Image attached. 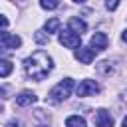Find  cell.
Segmentation results:
<instances>
[{
  "instance_id": "cell-20",
  "label": "cell",
  "mask_w": 127,
  "mask_h": 127,
  "mask_svg": "<svg viewBox=\"0 0 127 127\" xmlns=\"http://www.w3.org/2000/svg\"><path fill=\"white\" fill-rule=\"evenodd\" d=\"M121 38H123V42H127V30H125V32L121 34Z\"/></svg>"
},
{
  "instance_id": "cell-17",
  "label": "cell",
  "mask_w": 127,
  "mask_h": 127,
  "mask_svg": "<svg viewBox=\"0 0 127 127\" xmlns=\"http://www.w3.org/2000/svg\"><path fill=\"white\" fill-rule=\"evenodd\" d=\"M119 6V0H105V8L107 10H117Z\"/></svg>"
},
{
  "instance_id": "cell-10",
  "label": "cell",
  "mask_w": 127,
  "mask_h": 127,
  "mask_svg": "<svg viewBox=\"0 0 127 127\" xmlns=\"http://www.w3.org/2000/svg\"><path fill=\"white\" fill-rule=\"evenodd\" d=\"M67 26H69L71 32H75V34H79V36H81L83 32H87V24H85L83 20H79V18H69Z\"/></svg>"
},
{
  "instance_id": "cell-3",
  "label": "cell",
  "mask_w": 127,
  "mask_h": 127,
  "mask_svg": "<svg viewBox=\"0 0 127 127\" xmlns=\"http://www.w3.org/2000/svg\"><path fill=\"white\" fill-rule=\"evenodd\" d=\"M60 44L64 48H79L81 38H79V34H75L71 30H65V32H60Z\"/></svg>"
},
{
  "instance_id": "cell-8",
  "label": "cell",
  "mask_w": 127,
  "mask_h": 127,
  "mask_svg": "<svg viewBox=\"0 0 127 127\" xmlns=\"http://www.w3.org/2000/svg\"><path fill=\"white\" fill-rule=\"evenodd\" d=\"M93 121H95V127H113V117L105 109H97Z\"/></svg>"
},
{
  "instance_id": "cell-24",
  "label": "cell",
  "mask_w": 127,
  "mask_h": 127,
  "mask_svg": "<svg viewBox=\"0 0 127 127\" xmlns=\"http://www.w3.org/2000/svg\"><path fill=\"white\" fill-rule=\"evenodd\" d=\"M42 127H44V125H42Z\"/></svg>"
},
{
  "instance_id": "cell-15",
  "label": "cell",
  "mask_w": 127,
  "mask_h": 127,
  "mask_svg": "<svg viewBox=\"0 0 127 127\" xmlns=\"http://www.w3.org/2000/svg\"><path fill=\"white\" fill-rule=\"evenodd\" d=\"M34 40H36L38 44H48V42H50V34H48L46 30H38V32L34 34Z\"/></svg>"
},
{
  "instance_id": "cell-5",
  "label": "cell",
  "mask_w": 127,
  "mask_h": 127,
  "mask_svg": "<svg viewBox=\"0 0 127 127\" xmlns=\"http://www.w3.org/2000/svg\"><path fill=\"white\" fill-rule=\"evenodd\" d=\"M89 46H91L95 52H103V50H107L109 40H107V36H105L103 32H95V34L91 36V40H89Z\"/></svg>"
},
{
  "instance_id": "cell-7",
  "label": "cell",
  "mask_w": 127,
  "mask_h": 127,
  "mask_svg": "<svg viewBox=\"0 0 127 127\" xmlns=\"http://www.w3.org/2000/svg\"><path fill=\"white\" fill-rule=\"evenodd\" d=\"M93 58H95V50L89 46V48H77L75 50V60L79 62V64H91L93 62Z\"/></svg>"
},
{
  "instance_id": "cell-14",
  "label": "cell",
  "mask_w": 127,
  "mask_h": 127,
  "mask_svg": "<svg viewBox=\"0 0 127 127\" xmlns=\"http://www.w3.org/2000/svg\"><path fill=\"white\" fill-rule=\"evenodd\" d=\"M48 34H52V32H58L60 30V20L58 18H50L48 22H46V28H44Z\"/></svg>"
},
{
  "instance_id": "cell-23",
  "label": "cell",
  "mask_w": 127,
  "mask_h": 127,
  "mask_svg": "<svg viewBox=\"0 0 127 127\" xmlns=\"http://www.w3.org/2000/svg\"><path fill=\"white\" fill-rule=\"evenodd\" d=\"M4 93H6V91H4V87H0V95H4Z\"/></svg>"
},
{
  "instance_id": "cell-16",
  "label": "cell",
  "mask_w": 127,
  "mask_h": 127,
  "mask_svg": "<svg viewBox=\"0 0 127 127\" xmlns=\"http://www.w3.org/2000/svg\"><path fill=\"white\" fill-rule=\"evenodd\" d=\"M40 6L44 10H56L60 6V0H40Z\"/></svg>"
},
{
  "instance_id": "cell-18",
  "label": "cell",
  "mask_w": 127,
  "mask_h": 127,
  "mask_svg": "<svg viewBox=\"0 0 127 127\" xmlns=\"http://www.w3.org/2000/svg\"><path fill=\"white\" fill-rule=\"evenodd\" d=\"M6 26H8V18L0 14V28H6Z\"/></svg>"
},
{
  "instance_id": "cell-2",
  "label": "cell",
  "mask_w": 127,
  "mask_h": 127,
  "mask_svg": "<svg viewBox=\"0 0 127 127\" xmlns=\"http://www.w3.org/2000/svg\"><path fill=\"white\" fill-rule=\"evenodd\" d=\"M71 89H73V79L65 77V79H62L60 83H56L50 89V99L52 101H64V99H67L71 95Z\"/></svg>"
},
{
  "instance_id": "cell-19",
  "label": "cell",
  "mask_w": 127,
  "mask_h": 127,
  "mask_svg": "<svg viewBox=\"0 0 127 127\" xmlns=\"http://www.w3.org/2000/svg\"><path fill=\"white\" fill-rule=\"evenodd\" d=\"M6 127H20V123L12 119V121H8V123H6Z\"/></svg>"
},
{
  "instance_id": "cell-1",
  "label": "cell",
  "mask_w": 127,
  "mask_h": 127,
  "mask_svg": "<svg viewBox=\"0 0 127 127\" xmlns=\"http://www.w3.org/2000/svg\"><path fill=\"white\" fill-rule=\"evenodd\" d=\"M52 67H54V60L44 50H38L24 60V71L30 79H38V81L46 79L48 73L52 71Z\"/></svg>"
},
{
  "instance_id": "cell-22",
  "label": "cell",
  "mask_w": 127,
  "mask_h": 127,
  "mask_svg": "<svg viewBox=\"0 0 127 127\" xmlns=\"http://www.w3.org/2000/svg\"><path fill=\"white\" fill-rule=\"evenodd\" d=\"M73 2H75V4H83L85 0H73Z\"/></svg>"
},
{
  "instance_id": "cell-11",
  "label": "cell",
  "mask_w": 127,
  "mask_h": 127,
  "mask_svg": "<svg viewBox=\"0 0 127 127\" xmlns=\"http://www.w3.org/2000/svg\"><path fill=\"white\" fill-rule=\"evenodd\" d=\"M111 64H113V62H109V60L97 64V71H99L101 75H111V73H115V65H111Z\"/></svg>"
},
{
  "instance_id": "cell-12",
  "label": "cell",
  "mask_w": 127,
  "mask_h": 127,
  "mask_svg": "<svg viewBox=\"0 0 127 127\" xmlns=\"http://www.w3.org/2000/svg\"><path fill=\"white\" fill-rule=\"evenodd\" d=\"M65 127H85V119L79 115H69L65 119Z\"/></svg>"
},
{
  "instance_id": "cell-21",
  "label": "cell",
  "mask_w": 127,
  "mask_h": 127,
  "mask_svg": "<svg viewBox=\"0 0 127 127\" xmlns=\"http://www.w3.org/2000/svg\"><path fill=\"white\" fill-rule=\"evenodd\" d=\"M121 127H127V117L123 119V123H121Z\"/></svg>"
},
{
  "instance_id": "cell-4",
  "label": "cell",
  "mask_w": 127,
  "mask_h": 127,
  "mask_svg": "<svg viewBox=\"0 0 127 127\" xmlns=\"http://www.w3.org/2000/svg\"><path fill=\"white\" fill-rule=\"evenodd\" d=\"M99 83L97 81H93V79H83L79 85H77V95L79 97H87V95H95V93H99Z\"/></svg>"
},
{
  "instance_id": "cell-13",
  "label": "cell",
  "mask_w": 127,
  "mask_h": 127,
  "mask_svg": "<svg viewBox=\"0 0 127 127\" xmlns=\"http://www.w3.org/2000/svg\"><path fill=\"white\" fill-rule=\"evenodd\" d=\"M12 69H14V64H12L10 60H0V77L10 75V73H12Z\"/></svg>"
},
{
  "instance_id": "cell-9",
  "label": "cell",
  "mask_w": 127,
  "mask_h": 127,
  "mask_svg": "<svg viewBox=\"0 0 127 127\" xmlns=\"http://www.w3.org/2000/svg\"><path fill=\"white\" fill-rule=\"evenodd\" d=\"M36 101H38V95L32 91H22L20 95H16V105H20V107H28Z\"/></svg>"
},
{
  "instance_id": "cell-6",
  "label": "cell",
  "mask_w": 127,
  "mask_h": 127,
  "mask_svg": "<svg viewBox=\"0 0 127 127\" xmlns=\"http://www.w3.org/2000/svg\"><path fill=\"white\" fill-rule=\"evenodd\" d=\"M0 44L8 50H16L22 46V40L20 36H14V34H6V32H0Z\"/></svg>"
}]
</instances>
